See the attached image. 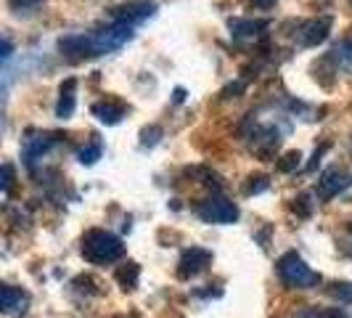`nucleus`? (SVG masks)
<instances>
[{
    "label": "nucleus",
    "instance_id": "1",
    "mask_svg": "<svg viewBox=\"0 0 352 318\" xmlns=\"http://www.w3.org/2000/svg\"><path fill=\"white\" fill-rule=\"evenodd\" d=\"M133 24L124 21H114L109 19L106 24L90 30V32H80V35H67L58 40V51L64 53L72 61H82V59H96L117 48H122L124 43L133 37Z\"/></svg>",
    "mask_w": 352,
    "mask_h": 318
},
{
    "label": "nucleus",
    "instance_id": "2",
    "mask_svg": "<svg viewBox=\"0 0 352 318\" xmlns=\"http://www.w3.org/2000/svg\"><path fill=\"white\" fill-rule=\"evenodd\" d=\"M286 133H289V123H286L283 114H273L270 120H263L260 112H252L247 120V133L244 136H247L249 149L257 157L270 159L278 151V146H281Z\"/></svg>",
    "mask_w": 352,
    "mask_h": 318
},
{
    "label": "nucleus",
    "instance_id": "3",
    "mask_svg": "<svg viewBox=\"0 0 352 318\" xmlns=\"http://www.w3.org/2000/svg\"><path fill=\"white\" fill-rule=\"evenodd\" d=\"M124 255V244L120 236H114L111 231L90 229L82 236V257L93 265H106L120 260Z\"/></svg>",
    "mask_w": 352,
    "mask_h": 318
},
{
    "label": "nucleus",
    "instance_id": "4",
    "mask_svg": "<svg viewBox=\"0 0 352 318\" xmlns=\"http://www.w3.org/2000/svg\"><path fill=\"white\" fill-rule=\"evenodd\" d=\"M276 271H278V279L292 289H313L320 284V273H316L297 252L281 255L278 263H276Z\"/></svg>",
    "mask_w": 352,
    "mask_h": 318
},
{
    "label": "nucleus",
    "instance_id": "5",
    "mask_svg": "<svg viewBox=\"0 0 352 318\" xmlns=\"http://www.w3.org/2000/svg\"><path fill=\"white\" fill-rule=\"evenodd\" d=\"M196 215L204 220V223H217V226H228L239 220V207L226 199V196H210L204 202L196 204Z\"/></svg>",
    "mask_w": 352,
    "mask_h": 318
},
{
    "label": "nucleus",
    "instance_id": "6",
    "mask_svg": "<svg viewBox=\"0 0 352 318\" xmlns=\"http://www.w3.org/2000/svg\"><path fill=\"white\" fill-rule=\"evenodd\" d=\"M56 133H43V130H30L21 141V157H24V165L27 167H35L37 159H43L56 143Z\"/></svg>",
    "mask_w": 352,
    "mask_h": 318
},
{
    "label": "nucleus",
    "instance_id": "7",
    "mask_svg": "<svg viewBox=\"0 0 352 318\" xmlns=\"http://www.w3.org/2000/svg\"><path fill=\"white\" fill-rule=\"evenodd\" d=\"M331 24H334V19L331 17H318V19H310V21H302V24H297L294 43L302 45V48H313V45L323 43V40L329 37Z\"/></svg>",
    "mask_w": 352,
    "mask_h": 318
},
{
    "label": "nucleus",
    "instance_id": "8",
    "mask_svg": "<svg viewBox=\"0 0 352 318\" xmlns=\"http://www.w3.org/2000/svg\"><path fill=\"white\" fill-rule=\"evenodd\" d=\"M212 263V252L201 247H191L186 249L177 260V276L180 279H194L196 273H201L207 265Z\"/></svg>",
    "mask_w": 352,
    "mask_h": 318
},
{
    "label": "nucleus",
    "instance_id": "9",
    "mask_svg": "<svg viewBox=\"0 0 352 318\" xmlns=\"http://www.w3.org/2000/svg\"><path fill=\"white\" fill-rule=\"evenodd\" d=\"M154 11H157V6L154 3H148V0H138V3H127V6H120V8H111V14L109 19H114V21H124V24H141L146 21L148 17H154Z\"/></svg>",
    "mask_w": 352,
    "mask_h": 318
},
{
    "label": "nucleus",
    "instance_id": "10",
    "mask_svg": "<svg viewBox=\"0 0 352 318\" xmlns=\"http://www.w3.org/2000/svg\"><path fill=\"white\" fill-rule=\"evenodd\" d=\"M350 183L352 178L342 167H331V170H326L323 176L318 178V194H320V199H331V196L342 194Z\"/></svg>",
    "mask_w": 352,
    "mask_h": 318
},
{
    "label": "nucleus",
    "instance_id": "11",
    "mask_svg": "<svg viewBox=\"0 0 352 318\" xmlns=\"http://www.w3.org/2000/svg\"><path fill=\"white\" fill-rule=\"evenodd\" d=\"M93 117H98V123L104 125H117L122 123V117L127 114V106L122 101H114V98H106V101H96L90 106Z\"/></svg>",
    "mask_w": 352,
    "mask_h": 318
},
{
    "label": "nucleus",
    "instance_id": "12",
    "mask_svg": "<svg viewBox=\"0 0 352 318\" xmlns=\"http://www.w3.org/2000/svg\"><path fill=\"white\" fill-rule=\"evenodd\" d=\"M74 104H77V80H74V77H69V80H64V83H61V88H58L56 117L69 120L72 114H74Z\"/></svg>",
    "mask_w": 352,
    "mask_h": 318
},
{
    "label": "nucleus",
    "instance_id": "13",
    "mask_svg": "<svg viewBox=\"0 0 352 318\" xmlns=\"http://www.w3.org/2000/svg\"><path fill=\"white\" fill-rule=\"evenodd\" d=\"M30 305V295L21 292L11 284H3V313L6 316H14V313H24Z\"/></svg>",
    "mask_w": 352,
    "mask_h": 318
},
{
    "label": "nucleus",
    "instance_id": "14",
    "mask_svg": "<svg viewBox=\"0 0 352 318\" xmlns=\"http://www.w3.org/2000/svg\"><path fill=\"white\" fill-rule=\"evenodd\" d=\"M228 27H230V35L233 37L247 40V37L263 35L265 30H267V21H263V19H230Z\"/></svg>",
    "mask_w": 352,
    "mask_h": 318
},
{
    "label": "nucleus",
    "instance_id": "15",
    "mask_svg": "<svg viewBox=\"0 0 352 318\" xmlns=\"http://www.w3.org/2000/svg\"><path fill=\"white\" fill-rule=\"evenodd\" d=\"M326 61L334 64V70H342L352 74V40H342L339 45H334L326 53Z\"/></svg>",
    "mask_w": 352,
    "mask_h": 318
},
{
    "label": "nucleus",
    "instance_id": "16",
    "mask_svg": "<svg viewBox=\"0 0 352 318\" xmlns=\"http://www.w3.org/2000/svg\"><path fill=\"white\" fill-rule=\"evenodd\" d=\"M138 276H141V268H138V263H124L122 268L117 271V282H120V286H122L124 292L138 286Z\"/></svg>",
    "mask_w": 352,
    "mask_h": 318
},
{
    "label": "nucleus",
    "instance_id": "17",
    "mask_svg": "<svg viewBox=\"0 0 352 318\" xmlns=\"http://www.w3.org/2000/svg\"><path fill=\"white\" fill-rule=\"evenodd\" d=\"M43 6H45V0H8V8H11L16 17H32Z\"/></svg>",
    "mask_w": 352,
    "mask_h": 318
},
{
    "label": "nucleus",
    "instance_id": "18",
    "mask_svg": "<svg viewBox=\"0 0 352 318\" xmlns=\"http://www.w3.org/2000/svg\"><path fill=\"white\" fill-rule=\"evenodd\" d=\"M101 154H104V143L98 141L96 136H93V143H90V146H85V149L77 151V157H80L82 165H93L96 159H101Z\"/></svg>",
    "mask_w": 352,
    "mask_h": 318
},
{
    "label": "nucleus",
    "instance_id": "19",
    "mask_svg": "<svg viewBox=\"0 0 352 318\" xmlns=\"http://www.w3.org/2000/svg\"><path fill=\"white\" fill-rule=\"evenodd\" d=\"M326 292H329V297H334V300H339V302H352V284L350 282H336V284H331Z\"/></svg>",
    "mask_w": 352,
    "mask_h": 318
},
{
    "label": "nucleus",
    "instance_id": "20",
    "mask_svg": "<svg viewBox=\"0 0 352 318\" xmlns=\"http://www.w3.org/2000/svg\"><path fill=\"white\" fill-rule=\"evenodd\" d=\"M267 186H270V180H267L265 176H252V178H249V183L244 186V194H247V196L263 194Z\"/></svg>",
    "mask_w": 352,
    "mask_h": 318
},
{
    "label": "nucleus",
    "instance_id": "21",
    "mask_svg": "<svg viewBox=\"0 0 352 318\" xmlns=\"http://www.w3.org/2000/svg\"><path fill=\"white\" fill-rule=\"evenodd\" d=\"M300 159H302L300 151H289V154L278 162V170H281V173H292V170H297V167H300Z\"/></svg>",
    "mask_w": 352,
    "mask_h": 318
},
{
    "label": "nucleus",
    "instance_id": "22",
    "mask_svg": "<svg viewBox=\"0 0 352 318\" xmlns=\"http://www.w3.org/2000/svg\"><path fill=\"white\" fill-rule=\"evenodd\" d=\"M11 186H14V165H3V180H0V189H3V194L8 196L11 194Z\"/></svg>",
    "mask_w": 352,
    "mask_h": 318
},
{
    "label": "nucleus",
    "instance_id": "23",
    "mask_svg": "<svg viewBox=\"0 0 352 318\" xmlns=\"http://www.w3.org/2000/svg\"><path fill=\"white\" fill-rule=\"evenodd\" d=\"M159 136H162V127H157V125H151V127H146L141 133V138H143V146H154V143L159 141Z\"/></svg>",
    "mask_w": 352,
    "mask_h": 318
},
{
    "label": "nucleus",
    "instance_id": "24",
    "mask_svg": "<svg viewBox=\"0 0 352 318\" xmlns=\"http://www.w3.org/2000/svg\"><path fill=\"white\" fill-rule=\"evenodd\" d=\"M294 210L300 212V215H305V218H307V215L313 212V204H310V196H307V194H300V196H297V199H294Z\"/></svg>",
    "mask_w": 352,
    "mask_h": 318
},
{
    "label": "nucleus",
    "instance_id": "25",
    "mask_svg": "<svg viewBox=\"0 0 352 318\" xmlns=\"http://www.w3.org/2000/svg\"><path fill=\"white\" fill-rule=\"evenodd\" d=\"M247 3L252 6V8H257V11H270L278 0H247Z\"/></svg>",
    "mask_w": 352,
    "mask_h": 318
},
{
    "label": "nucleus",
    "instance_id": "26",
    "mask_svg": "<svg viewBox=\"0 0 352 318\" xmlns=\"http://www.w3.org/2000/svg\"><path fill=\"white\" fill-rule=\"evenodd\" d=\"M347 249H350V255H352V223H350V229H347Z\"/></svg>",
    "mask_w": 352,
    "mask_h": 318
}]
</instances>
